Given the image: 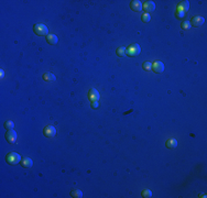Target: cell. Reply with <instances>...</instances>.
I'll list each match as a JSON object with an SVG mask.
<instances>
[{
  "instance_id": "6da1fadb",
  "label": "cell",
  "mask_w": 207,
  "mask_h": 198,
  "mask_svg": "<svg viewBox=\"0 0 207 198\" xmlns=\"http://www.w3.org/2000/svg\"><path fill=\"white\" fill-rule=\"evenodd\" d=\"M6 161H7V163L10 164V165H15V164H18V163H21L22 158L20 156V154H18L17 152H10L9 154H7Z\"/></svg>"
},
{
  "instance_id": "277c9868",
  "label": "cell",
  "mask_w": 207,
  "mask_h": 198,
  "mask_svg": "<svg viewBox=\"0 0 207 198\" xmlns=\"http://www.w3.org/2000/svg\"><path fill=\"white\" fill-rule=\"evenodd\" d=\"M43 134H44L46 138H53V137H55V134H56V129H55L54 125L49 124V125H46L43 129Z\"/></svg>"
},
{
  "instance_id": "2e32d148",
  "label": "cell",
  "mask_w": 207,
  "mask_h": 198,
  "mask_svg": "<svg viewBox=\"0 0 207 198\" xmlns=\"http://www.w3.org/2000/svg\"><path fill=\"white\" fill-rule=\"evenodd\" d=\"M117 55L119 57H123L127 55V49L124 46H120L119 49H117Z\"/></svg>"
},
{
  "instance_id": "5b68a950",
  "label": "cell",
  "mask_w": 207,
  "mask_h": 198,
  "mask_svg": "<svg viewBox=\"0 0 207 198\" xmlns=\"http://www.w3.org/2000/svg\"><path fill=\"white\" fill-rule=\"evenodd\" d=\"M190 22H191V25L194 28H199L205 23V19L203 17H194L192 21H190Z\"/></svg>"
},
{
  "instance_id": "30bf717a",
  "label": "cell",
  "mask_w": 207,
  "mask_h": 198,
  "mask_svg": "<svg viewBox=\"0 0 207 198\" xmlns=\"http://www.w3.org/2000/svg\"><path fill=\"white\" fill-rule=\"evenodd\" d=\"M142 6H143V9L147 11V13H148V12H151V11H154V9H155V3H154L153 1H145Z\"/></svg>"
},
{
  "instance_id": "9c48e42d",
  "label": "cell",
  "mask_w": 207,
  "mask_h": 198,
  "mask_svg": "<svg viewBox=\"0 0 207 198\" xmlns=\"http://www.w3.org/2000/svg\"><path fill=\"white\" fill-rule=\"evenodd\" d=\"M88 98L92 100V101H98L99 99V93L97 89L95 88H92L90 90H89L88 93Z\"/></svg>"
},
{
  "instance_id": "7c38bea8",
  "label": "cell",
  "mask_w": 207,
  "mask_h": 198,
  "mask_svg": "<svg viewBox=\"0 0 207 198\" xmlns=\"http://www.w3.org/2000/svg\"><path fill=\"white\" fill-rule=\"evenodd\" d=\"M21 165L25 168H31L33 166V161L30 158H22V161H21Z\"/></svg>"
},
{
  "instance_id": "8fae6325",
  "label": "cell",
  "mask_w": 207,
  "mask_h": 198,
  "mask_svg": "<svg viewBox=\"0 0 207 198\" xmlns=\"http://www.w3.org/2000/svg\"><path fill=\"white\" fill-rule=\"evenodd\" d=\"M188 8H190V2H188L187 0H185V1H181L180 2V5L178 6V11H181V12H185V11H187Z\"/></svg>"
},
{
  "instance_id": "4fadbf2b",
  "label": "cell",
  "mask_w": 207,
  "mask_h": 198,
  "mask_svg": "<svg viewBox=\"0 0 207 198\" xmlns=\"http://www.w3.org/2000/svg\"><path fill=\"white\" fill-rule=\"evenodd\" d=\"M46 41H48L49 44L55 45V44H57V42H59V38L55 34H49L46 36Z\"/></svg>"
},
{
  "instance_id": "e0dca14e",
  "label": "cell",
  "mask_w": 207,
  "mask_h": 198,
  "mask_svg": "<svg viewBox=\"0 0 207 198\" xmlns=\"http://www.w3.org/2000/svg\"><path fill=\"white\" fill-rule=\"evenodd\" d=\"M71 196L74 198H82L83 197V192L79 190V189H75V190H72L71 193Z\"/></svg>"
},
{
  "instance_id": "52a82bcc",
  "label": "cell",
  "mask_w": 207,
  "mask_h": 198,
  "mask_svg": "<svg viewBox=\"0 0 207 198\" xmlns=\"http://www.w3.org/2000/svg\"><path fill=\"white\" fill-rule=\"evenodd\" d=\"M152 69L157 73V74H160L164 70V64H163L161 61H157L155 63L152 64Z\"/></svg>"
},
{
  "instance_id": "5bb4252c",
  "label": "cell",
  "mask_w": 207,
  "mask_h": 198,
  "mask_svg": "<svg viewBox=\"0 0 207 198\" xmlns=\"http://www.w3.org/2000/svg\"><path fill=\"white\" fill-rule=\"evenodd\" d=\"M43 79H44L45 82H55L56 80V76L53 73H51V72H46L43 75Z\"/></svg>"
},
{
  "instance_id": "7a4b0ae2",
  "label": "cell",
  "mask_w": 207,
  "mask_h": 198,
  "mask_svg": "<svg viewBox=\"0 0 207 198\" xmlns=\"http://www.w3.org/2000/svg\"><path fill=\"white\" fill-rule=\"evenodd\" d=\"M33 30H34L35 34L40 35V36H48V33H49V29H48V26L45 24H43V23H38V24L34 25V28H33Z\"/></svg>"
},
{
  "instance_id": "3957f363",
  "label": "cell",
  "mask_w": 207,
  "mask_h": 198,
  "mask_svg": "<svg viewBox=\"0 0 207 198\" xmlns=\"http://www.w3.org/2000/svg\"><path fill=\"white\" fill-rule=\"evenodd\" d=\"M141 53V47H140V45L139 44H131L129 46L128 49H127V55L128 56H137Z\"/></svg>"
},
{
  "instance_id": "9a60e30c",
  "label": "cell",
  "mask_w": 207,
  "mask_h": 198,
  "mask_svg": "<svg viewBox=\"0 0 207 198\" xmlns=\"http://www.w3.org/2000/svg\"><path fill=\"white\" fill-rule=\"evenodd\" d=\"M165 145H166V148H175L178 146V141H176L175 139H170V140H168V141L165 142Z\"/></svg>"
},
{
  "instance_id": "603a6c76",
  "label": "cell",
  "mask_w": 207,
  "mask_h": 198,
  "mask_svg": "<svg viewBox=\"0 0 207 198\" xmlns=\"http://www.w3.org/2000/svg\"><path fill=\"white\" fill-rule=\"evenodd\" d=\"M185 17V12H181V11H176V18L178 19H183Z\"/></svg>"
},
{
  "instance_id": "cb8c5ba5",
  "label": "cell",
  "mask_w": 207,
  "mask_h": 198,
  "mask_svg": "<svg viewBox=\"0 0 207 198\" xmlns=\"http://www.w3.org/2000/svg\"><path fill=\"white\" fill-rule=\"evenodd\" d=\"M92 107L94 109H97L99 107V104H98V101H92Z\"/></svg>"
},
{
  "instance_id": "44dd1931",
  "label": "cell",
  "mask_w": 207,
  "mask_h": 198,
  "mask_svg": "<svg viewBox=\"0 0 207 198\" xmlns=\"http://www.w3.org/2000/svg\"><path fill=\"white\" fill-rule=\"evenodd\" d=\"M151 68H152V63H150V62H144L143 63V69L150 70Z\"/></svg>"
},
{
  "instance_id": "d6986e66",
  "label": "cell",
  "mask_w": 207,
  "mask_h": 198,
  "mask_svg": "<svg viewBox=\"0 0 207 198\" xmlns=\"http://www.w3.org/2000/svg\"><path fill=\"white\" fill-rule=\"evenodd\" d=\"M141 195H142V197H152V192H151V190H150V189H144V190H142V194H141Z\"/></svg>"
},
{
  "instance_id": "7402d4cb",
  "label": "cell",
  "mask_w": 207,
  "mask_h": 198,
  "mask_svg": "<svg viewBox=\"0 0 207 198\" xmlns=\"http://www.w3.org/2000/svg\"><path fill=\"white\" fill-rule=\"evenodd\" d=\"M150 20H151V17H150L149 13H144V15H142V21L143 22H149Z\"/></svg>"
},
{
  "instance_id": "8992f818",
  "label": "cell",
  "mask_w": 207,
  "mask_h": 198,
  "mask_svg": "<svg viewBox=\"0 0 207 198\" xmlns=\"http://www.w3.org/2000/svg\"><path fill=\"white\" fill-rule=\"evenodd\" d=\"M17 138H18V134L15 132V130H9L7 134H6V139H7V141L9 142V143H15V141H17Z\"/></svg>"
},
{
  "instance_id": "ba28073f",
  "label": "cell",
  "mask_w": 207,
  "mask_h": 198,
  "mask_svg": "<svg viewBox=\"0 0 207 198\" xmlns=\"http://www.w3.org/2000/svg\"><path fill=\"white\" fill-rule=\"evenodd\" d=\"M130 8H131L133 11L139 12V11H141V9L143 8L142 2H141V1H139V0H133L132 2L130 3Z\"/></svg>"
},
{
  "instance_id": "ffe728a7",
  "label": "cell",
  "mask_w": 207,
  "mask_h": 198,
  "mask_svg": "<svg viewBox=\"0 0 207 198\" xmlns=\"http://www.w3.org/2000/svg\"><path fill=\"white\" fill-rule=\"evenodd\" d=\"M181 26H182V29L184 30H190L192 25H191V22H190V21H184V22H182Z\"/></svg>"
},
{
  "instance_id": "ac0fdd59",
  "label": "cell",
  "mask_w": 207,
  "mask_h": 198,
  "mask_svg": "<svg viewBox=\"0 0 207 198\" xmlns=\"http://www.w3.org/2000/svg\"><path fill=\"white\" fill-rule=\"evenodd\" d=\"M5 128L7 129V130H13V128H15V123H13V121H6L5 122Z\"/></svg>"
},
{
  "instance_id": "d4e9b609",
  "label": "cell",
  "mask_w": 207,
  "mask_h": 198,
  "mask_svg": "<svg viewBox=\"0 0 207 198\" xmlns=\"http://www.w3.org/2000/svg\"><path fill=\"white\" fill-rule=\"evenodd\" d=\"M3 75H5V72H3V69H1V77H3Z\"/></svg>"
}]
</instances>
